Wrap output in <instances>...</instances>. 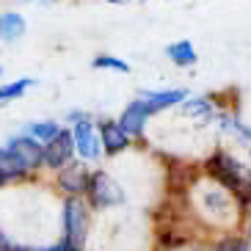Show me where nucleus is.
I'll return each instance as SVG.
<instances>
[{"mask_svg":"<svg viewBox=\"0 0 251 251\" xmlns=\"http://www.w3.org/2000/svg\"><path fill=\"white\" fill-rule=\"evenodd\" d=\"M72 160H77V155H75L72 130L64 125V130L42 147V174H50V177H52L55 171H61L64 166H69Z\"/></svg>","mask_w":251,"mask_h":251,"instance_id":"6e6552de","label":"nucleus"},{"mask_svg":"<svg viewBox=\"0 0 251 251\" xmlns=\"http://www.w3.org/2000/svg\"><path fill=\"white\" fill-rule=\"evenodd\" d=\"M188 94H191V89H185V86H166V89H141L138 91V97L157 116L166 111H177L179 105H182V100H188Z\"/></svg>","mask_w":251,"mask_h":251,"instance_id":"ddd939ff","label":"nucleus"},{"mask_svg":"<svg viewBox=\"0 0 251 251\" xmlns=\"http://www.w3.org/2000/svg\"><path fill=\"white\" fill-rule=\"evenodd\" d=\"M127 188L113 177L108 169L94 166L89 179V191H86V201L91 204L94 213H111V210H122L127 204Z\"/></svg>","mask_w":251,"mask_h":251,"instance_id":"39448f33","label":"nucleus"},{"mask_svg":"<svg viewBox=\"0 0 251 251\" xmlns=\"http://www.w3.org/2000/svg\"><path fill=\"white\" fill-rule=\"evenodd\" d=\"M11 251H36V243H25V240H17L11 246Z\"/></svg>","mask_w":251,"mask_h":251,"instance_id":"5701e85b","label":"nucleus"},{"mask_svg":"<svg viewBox=\"0 0 251 251\" xmlns=\"http://www.w3.org/2000/svg\"><path fill=\"white\" fill-rule=\"evenodd\" d=\"M141 3H147V0H141Z\"/></svg>","mask_w":251,"mask_h":251,"instance_id":"c85d7f7f","label":"nucleus"},{"mask_svg":"<svg viewBox=\"0 0 251 251\" xmlns=\"http://www.w3.org/2000/svg\"><path fill=\"white\" fill-rule=\"evenodd\" d=\"M207 251H251V237L243 229H232L207 237Z\"/></svg>","mask_w":251,"mask_h":251,"instance_id":"dca6fc26","label":"nucleus"},{"mask_svg":"<svg viewBox=\"0 0 251 251\" xmlns=\"http://www.w3.org/2000/svg\"><path fill=\"white\" fill-rule=\"evenodd\" d=\"M218 108H221V94H188V100H182L177 111L196 127H210Z\"/></svg>","mask_w":251,"mask_h":251,"instance_id":"9d476101","label":"nucleus"},{"mask_svg":"<svg viewBox=\"0 0 251 251\" xmlns=\"http://www.w3.org/2000/svg\"><path fill=\"white\" fill-rule=\"evenodd\" d=\"M86 116H91L89 111H86V108H69L67 113H64V125H75V122H80V119H86Z\"/></svg>","mask_w":251,"mask_h":251,"instance_id":"412c9836","label":"nucleus"},{"mask_svg":"<svg viewBox=\"0 0 251 251\" xmlns=\"http://www.w3.org/2000/svg\"><path fill=\"white\" fill-rule=\"evenodd\" d=\"M25 3H52V0H25Z\"/></svg>","mask_w":251,"mask_h":251,"instance_id":"a878e982","label":"nucleus"},{"mask_svg":"<svg viewBox=\"0 0 251 251\" xmlns=\"http://www.w3.org/2000/svg\"><path fill=\"white\" fill-rule=\"evenodd\" d=\"M155 116H157V113L152 111V108H149L138 94H135L133 100L122 108V113H119L116 119H119V125H122L127 133L135 138V144H138V141L147 138V130H149V125H152V119H155Z\"/></svg>","mask_w":251,"mask_h":251,"instance_id":"9b49d317","label":"nucleus"},{"mask_svg":"<svg viewBox=\"0 0 251 251\" xmlns=\"http://www.w3.org/2000/svg\"><path fill=\"white\" fill-rule=\"evenodd\" d=\"M91 69H97V72H116V75L133 72V67L122 55H113V52H97L94 58H91Z\"/></svg>","mask_w":251,"mask_h":251,"instance_id":"6ab92c4d","label":"nucleus"},{"mask_svg":"<svg viewBox=\"0 0 251 251\" xmlns=\"http://www.w3.org/2000/svg\"><path fill=\"white\" fill-rule=\"evenodd\" d=\"M0 77H3V67H0Z\"/></svg>","mask_w":251,"mask_h":251,"instance_id":"cd10ccee","label":"nucleus"},{"mask_svg":"<svg viewBox=\"0 0 251 251\" xmlns=\"http://www.w3.org/2000/svg\"><path fill=\"white\" fill-rule=\"evenodd\" d=\"M213 127L218 130L224 141H229L240 155L251 157V125L240 116V111L235 108V102H221L218 113H215Z\"/></svg>","mask_w":251,"mask_h":251,"instance_id":"423d86ee","label":"nucleus"},{"mask_svg":"<svg viewBox=\"0 0 251 251\" xmlns=\"http://www.w3.org/2000/svg\"><path fill=\"white\" fill-rule=\"evenodd\" d=\"M36 177H42V144L23 130L8 135L0 144V182L8 188L28 185Z\"/></svg>","mask_w":251,"mask_h":251,"instance_id":"7ed1b4c3","label":"nucleus"},{"mask_svg":"<svg viewBox=\"0 0 251 251\" xmlns=\"http://www.w3.org/2000/svg\"><path fill=\"white\" fill-rule=\"evenodd\" d=\"M185 201H188V210H191V215L196 218V224L201 226V232L207 237L240 229L246 221L243 204L226 188H221L218 182L204 177L201 171L191 182V188L185 191Z\"/></svg>","mask_w":251,"mask_h":251,"instance_id":"f257e3e1","label":"nucleus"},{"mask_svg":"<svg viewBox=\"0 0 251 251\" xmlns=\"http://www.w3.org/2000/svg\"><path fill=\"white\" fill-rule=\"evenodd\" d=\"M100 127V141H102V155L105 157H122L135 147V138L119 125V119H97Z\"/></svg>","mask_w":251,"mask_h":251,"instance_id":"f8f14e48","label":"nucleus"},{"mask_svg":"<svg viewBox=\"0 0 251 251\" xmlns=\"http://www.w3.org/2000/svg\"><path fill=\"white\" fill-rule=\"evenodd\" d=\"M240 229H243L246 235H249V237H251V213H249V215H246V221H243V226H240Z\"/></svg>","mask_w":251,"mask_h":251,"instance_id":"b1692460","label":"nucleus"},{"mask_svg":"<svg viewBox=\"0 0 251 251\" xmlns=\"http://www.w3.org/2000/svg\"><path fill=\"white\" fill-rule=\"evenodd\" d=\"M3 188H6V185H3V182H0V193H3Z\"/></svg>","mask_w":251,"mask_h":251,"instance_id":"bb28decb","label":"nucleus"},{"mask_svg":"<svg viewBox=\"0 0 251 251\" xmlns=\"http://www.w3.org/2000/svg\"><path fill=\"white\" fill-rule=\"evenodd\" d=\"M69 130H72L75 155H77V160L89 163V166H97V163L105 160L102 141H100V127H97L94 116H86V119H80V122L69 125Z\"/></svg>","mask_w":251,"mask_h":251,"instance_id":"0eeeda50","label":"nucleus"},{"mask_svg":"<svg viewBox=\"0 0 251 251\" xmlns=\"http://www.w3.org/2000/svg\"><path fill=\"white\" fill-rule=\"evenodd\" d=\"M25 33H28V20H25L23 11H17V8H3L0 11V45H17V42H23Z\"/></svg>","mask_w":251,"mask_h":251,"instance_id":"4468645a","label":"nucleus"},{"mask_svg":"<svg viewBox=\"0 0 251 251\" xmlns=\"http://www.w3.org/2000/svg\"><path fill=\"white\" fill-rule=\"evenodd\" d=\"M36 251H69L67 246L61 243L58 237H55V240H50V243H39L36 246Z\"/></svg>","mask_w":251,"mask_h":251,"instance_id":"4be33fe9","label":"nucleus"},{"mask_svg":"<svg viewBox=\"0 0 251 251\" xmlns=\"http://www.w3.org/2000/svg\"><path fill=\"white\" fill-rule=\"evenodd\" d=\"M61 130H64V122H58V119H30V122L23 125V133L30 135V138H36L42 147H45L47 141L55 138Z\"/></svg>","mask_w":251,"mask_h":251,"instance_id":"a211bd4d","label":"nucleus"},{"mask_svg":"<svg viewBox=\"0 0 251 251\" xmlns=\"http://www.w3.org/2000/svg\"><path fill=\"white\" fill-rule=\"evenodd\" d=\"M108 6H127V3H133V0H105Z\"/></svg>","mask_w":251,"mask_h":251,"instance_id":"393cba45","label":"nucleus"},{"mask_svg":"<svg viewBox=\"0 0 251 251\" xmlns=\"http://www.w3.org/2000/svg\"><path fill=\"white\" fill-rule=\"evenodd\" d=\"M94 210L86 196H61L58 201V240L69 251H89L94 232Z\"/></svg>","mask_w":251,"mask_h":251,"instance_id":"20e7f679","label":"nucleus"},{"mask_svg":"<svg viewBox=\"0 0 251 251\" xmlns=\"http://www.w3.org/2000/svg\"><path fill=\"white\" fill-rule=\"evenodd\" d=\"M199 169L204 177L226 188L240 204H243L246 215L251 213V163L246 160L237 149L229 147H213L201 157Z\"/></svg>","mask_w":251,"mask_h":251,"instance_id":"f03ea898","label":"nucleus"},{"mask_svg":"<svg viewBox=\"0 0 251 251\" xmlns=\"http://www.w3.org/2000/svg\"><path fill=\"white\" fill-rule=\"evenodd\" d=\"M155 251H207V240H191V243L174 246V249H155Z\"/></svg>","mask_w":251,"mask_h":251,"instance_id":"aec40b11","label":"nucleus"},{"mask_svg":"<svg viewBox=\"0 0 251 251\" xmlns=\"http://www.w3.org/2000/svg\"><path fill=\"white\" fill-rule=\"evenodd\" d=\"M91 169H94V166H89V163L72 160L69 166H64L61 171L52 174V188L58 191V196H86L89 179H91Z\"/></svg>","mask_w":251,"mask_h":251,"instance_id":"1a4fd4ad","label":"nucleus"},{"mask_svg":"<svg viewBox=\"0 0 251 251\" xmlns=\"http://www.w3.org/2000/svg\"><path fill=\"white\" fill-rule=\"evenodd\" d=\"M163 52H166V58H169L177 69H193V67H196V61H199V52H196V47H193L191 39L169 42Z\"/></svg>","mask_w":251,"mask_h":251,"instance_id":"2eb2a0df","label":"nucleus"},{"mask_svg":"<svg viewBox=\"0 0 251 251\" xmlns=\"http://www.w3.org/2000/svg\"><path fill=\"white\" fill-rule=\"evenodd\" d=\"M36 77H30V75H23V77H14V80H3L0 83V108H6V105L17 102V100H23L30 89H36Z\"/></svg>","mask_w":251,"mask_h":251,"instance_id":"f3484780","label":"nucleus"}]
</instances>
